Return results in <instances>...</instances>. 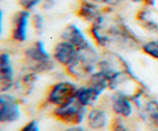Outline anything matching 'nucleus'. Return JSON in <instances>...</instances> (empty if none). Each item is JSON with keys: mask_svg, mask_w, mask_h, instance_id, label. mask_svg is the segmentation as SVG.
I'll return each instance as SVG.
<instances>
[{"mask_svg": "<svg viewBox=\"0 0 158 131\" xmlns=\"http://www.w3.org/2000/svg\"><path fill=\"white\" fill-rule=\"evenodd\" d=\"M24 55L29 65L30 71L35 73H43L52 70L55 67V61L46 50L45 44L38 40L25 49Z\"/></svg>", "mask_w": 158, "mask_h": 131, "instance_id": "obj_1", "label": "nucleus"}, {"mask_svg": "<svg viewBox=\"0 0 158 131\" xmlns=\"http://www.w3.org/2000/svg\"><path fill=\"white\" fill-rule=\"evenodd\" d=\"M52 114L56 120L70 126L80 125L86 117V107L75 100L63 106H56Z\"/></svg>", "mask_w": 158, "mask_h": 131, "instance_id": "obj_2", "label": "nucleus"}, {"mask_svg": "<svg viewBox=\"0 0 158 131\" xmlns=\"http://www.w3.org/2000/svg\"><path fill=\"white\" fill-rule=\"evenodd\" d=\"M78 88L70 81H60L51 86L47 94L48 103L55 106H63L75 101Z\"/></svg>", "mask_w": 158, "mask_h": 131, "instance_id": "obj_3", "label": "nucleus"}, {"mask_svg": "<svg viewBox=\"0 0 158 131\" xmlns=\"http://www.w3.org/2000/svg\"><path fill=\"white\" fill-rule=\"evenodd\" d=\"M0 113L2 123H11L17 121L21 114L18 100L11 94L2 92L0 96Z\"/></svg>", "mask_w": 158, "mask_h": 131, "instance_id": "obj_4", "label": "nucleus"}, {"mask_svg": "<svg viewBox=\"0 0 158 131\" xmlns=\"http://www.w3.org/2000/svg\"><path fill=\"white\" fill-rule=\"evenodd\" d=\"M79 50L69 42L62 39L54 46L52 50V59L56 63L66 69L77 60Z\"/></svg>", "mask_w": 158, "mask_h": 131, "instance_id": "obj_5", "label": "nucleus"}, {"mask_svg": "<svg viewBox=\"0 0 158 131\" xmlns=\"http://www.w3.org/2000/svg\"><path fill=\"white\" fill-rule=\"evenodd\" d=\"M62 39L73 45L79 51H86L94 48L86 39L81 29L75 24H69L62 32Z\"/></svg>", "mask_w": 158, "mask_h": 131, "instance_id": "obj_6", "label": "nucleus"}, {"mask_svg": "<svg viewBox=\"0 0 158 131\" xmlns=\"http://www.w3.org/2000/svg\"><path fill=\"white\" fill-rule=\"evenodd\" d=\"M14 68L9 52H2L0 55V89L7 92L14 86Z\"/></svg>", "mask_w": 158, "mask_h": 131, "instance_id": "obj_7", "label": "nucleus"}, {"mask_svg": "<svg viewBox=\"0 0 158 131\" xmlns=\"http://www.w3.org/2000/svg\"><path fill=\"white\" fill-rule=\"evenodd\" d=\"M30 12L27 10L19 11L15 14L12 20V39L17 43H24L27 39L28 25L30 18Z\"/></svg>", "mask_w": 158, "mask_h": 131, "instance_id": "obj_8", "label": "nucleus"}, {"mask_svg": "<svg viewBox=\"0 0 158 131\" xmlns=\"http://www.w3.org/2000/svg\"><path fill=\"white\" fill-rule=\"evenodd\" d=\"M112 109L117 116L128 118L133 113V106L131 97L124 92L117 91L112 96L111 99Z\"/></svg>", "mask_w": 158, "mask_h": 131, "instance_id": "obj_9", "label": "nucleus"}, {"mask_svg": "<svg viewBox=\"0 0 158 131\" xmlns=\"http://www.w3.org/2000/svg\"><path fill=\"white\" fill-rule=\"evenodd\" d=\"M77 15L85 22L91 24L103 16L97 3L91 0H83L80 2L77 10Z\"/></svg>", "mask_w": 158, "mask_h": 131, "instance_id": "obj_10", "label": "nucleus"}, {"mask_svg": "<svg viewBox=\"0 0 158 131\" xmlns=\"http://www.w3.org/2000/svg\"><path fill=\"white\" fill-rule=\"evenodd\" d=\"M101 94L102 92L97 89L86 85L77 89L75 100L82 106L89 107L92 106L97 101Z\"/></svg>", "mask_w": 158, "mask_h": 131, "instance_id": "obj_11", "label": "nucleus"}, {"mask_svg": "<svg viewBox=\"0 0 158 131\" xmlns=\"http://www.w3.org/2000/svg\"><path fill=\"white\" fill-rule=\"evenodd\" d=\"M109 117L105 110L98 108L92 109L86 115L87 126L94 130L102 129L107 125Z\"/></svg>", "mask_w": 158, "mask_h": 131, "instance_id": "obj_12", "label": "nucleus"}, {"mask_svg": "<svg viewBox=\"0 0 158 131\" xmlns=\"http://www.w3.org/2000/svg\"><path fill=\"white\" fill-rule=\"evenodd\" d=\"M87 85L103 93L109 86V76L106 72L98 69V71H95L88 77Z\"/></svg>", "mask_w": 158, "mask_h": 131, "instance_id": "obj_13", "label": "nucleus"}, {"mask_svg": "<svg viewBox=\"0 0 158 131\" xmlns=\"http://www.w3.org/2000/svg\"><path fill=\"white\" fill-rule=\"evenodd\" d=\"M141 49L148 56L158 60V40H150L142 44Z\"/></svg>", "mask_w": 158, "mask_h": 131, "instance_id": "obj_14", "label": "nucleus"}, {"mask_svg": "<svg viewBox=\"0 0 158 131\" xmlns=\"http://www.w3.org/2000/svg\"><path fill=\"white\" fill-rule=\"evenodd\" d=\"M145 113L147 117L158 125V101L157 100H151L148 103L145 107Z\"/></svg>", "mask_w": 158, "mask_h": 131, "instance_id": "obj_15", "label": "nucleus"}, {"mask_svg": "<svg viewBox=\"0 0 158 131\" xmlns=\"http://www.w3.org/2000/svg\"><path fill=\"white\" fill-rule=\"evenodd\" d=\"M31 23H32V27L36 34H41L43 30L44 26V18L40 14H34L31 18Z\"/></svg>", "mask_w": 158, "mask_h": 131, "instance_id": "obj_16", "label": "nucleus"}, {"mask_svg": "<svg viewBox=\"0 0 158 131\" xmlns=\"http://www.w3.org/2000/svg\"><path fill=\"white\" fill-rule=\"evenodd\" d=\"M19 5L23 8V9L30 11L39 4L42 2L43 0H17Z\"/></svg>", "mask_w": 158, "mask_h": 131, "instance_id": "obj_17", "label": "nucleus"}, {"mask_svg": "<svg viewBox=\"0 0 158 131\" xmlns=\"http://www.w3.org/2000/svg\"><path fill=\"white\" fill-rule=\"evenodd\" d=\"M19 131H40L38 123L35 120H32L28 122Z\"/></svg>", "mask_w": 158, "mask_h": 131, "instance_id": "obj_18", "label": "nucleus"}, {"mask_svg": "<svg viewBox=\"0 0 158 131\" xmlns=\"http://www.w3.org/2000/svg\"><path fill=\"white\" fill-rule=\"evenodd\" d=\"M42 7L45 10H50L55 6V0H43L42 1Z\"/></svg>", "mask_w": 158, "mask_h": 131, "instance_id": "obj_19", "label": "nucleus"}, {"mask_svg": "<svg viewBox=\"0 0 158 131\" xmlns=\"http://www.w3.org/2000/svg\"><path fill=\"white\" fill-rule=\"evenodd\" d=\"M112 131H127L126 126L120 120H117L113 125Z\"/></svg>", "mask_w": 158, "mask_h": 131, "instance_id": "obj_20", "label": "nucleus"}, {"mask_svg": "<svg viewBox=\"0 0 158 131\" xmlns=\"http://www.w3.org/2000/svg\"><path fill=\"white\" fill-rule=\"evenodd\" d=\"M135 3H143L147 7H152L155 6L156 0H132Z\"/></svg>", "mask_w": 158, "mask_h": 131, "instance_id": "obj_21", "label": "nucleus"}, {"mask_svg": "<svg viewBox=\"0 0 158 131\" xmlns=\"http://www.w3.org/2000/svg\"><path fill=\"white\" fill-rule=\"evenodd\" d=\"M64 131H84V129L80 125H73L66 128Z\"/></svg>", "mask_w": 158, "mask_h": 131, "instance_id": "obj_22", "label": "nucleus"}, {"mask_svg": "<svg viewBox=\"0 0 158 131\" xmlns=\"http://www.w3.org/2000/svg\"><path fill=\"white\" fill-rule=\"evenodd\" d=\"M97 4H111L115 0H91Z\"/></svg>", "mask_w": 158, "mask_h": 131, "instance_id": "obj_23", "label": "nucleus"}, {"mask_svg": "<svg viewBox=\"0 0 158 131\" xmlns=\"http://www.w3.org/2000/svg\"><path fill=\"white\" fill-rule=\"evenodd\" d=\"M1 131H3V130H1Z\"/></svg>", "mask_w": 158, "mask_h": 131, "instance_id": "obj_24", "label": "nucleus"}]
</instances>
